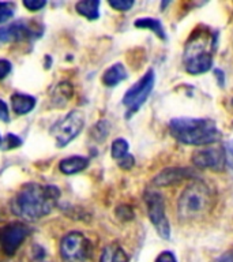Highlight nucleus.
Returning <instances> with one entry per match:
<instances>
[{"label": "nucleus", "instance_id": "33", "mask_svg": "<svg viewBox=\"0 0 233 262\" xmlns=\"http://www.w3.org/2000/svg\"><path fill=\"white\" fill-rule=\"evenodd\" d=\"M214 74L218 75V85L220 86H224V73L221 71V70H214Z\"/></svg>", "mask_w": 233, "mask_h": 262}, {"label": "nucleus", "instance_id": "32", "mask_svg": "<svg viewBox=\"0 0 233 262\" xmlns=\"http://www.w3.org/2000/svg\"><path fill=\"white\" fill-rule=\"evenodd\" d=\"M216 262H233V250H229L226 253L217 258Z\"/></svg>", "mask_w": 233, "mask_h": 262}, {"label": "nucleus", "instance_id": "21", "mask_svg": "<svg viewBox=\"0 0 233 262\" xmlns=\"http://www.w3.org/2000/svg\"><path fill=\"white\" fill-rule=\"evenodd\" d=\"M15 12V4L8 2H0V24L7 22L14 16Z\"/></svg>", "mask_w": 233, "mask_h": 262}, {"label": "nucleus", "instance_id": "9", "mask_svg": "<svg viewBox=\"0 0 233 262\" xmlns=\"http://www.w3.org/2000/svg\"><path fill=\"white\" fill-rule=\"evenodd\" d=\"M30 233L28 225L24 223H10L0 228V247L6 255H14L19 246Z\"/></svg>", "mask_w": 233, "mask_h": 262}, {"label": "nucleus", "instance_id": "7", "mask_svg": "<svg viewBox=\"0 0 233 262\" xmlns=\"http://www.w3.org/2000/svg\"><path fill=\"white\" fill-rule=\"evenodd\" d=\"M155 82V75L153 70H149L136 83L131 86L123 96V104L128 108V115L131 116L135 112H138L139 108L146 102L147 97L153 92Z\"/></svg>", "mask_w": 233, "mask_h": 262}, {"label": "nucleus", "instance_id": "14", "mask_svg": "<svg viewBox=\"0 0 233 262\" xmlns=\"http://www.w3.org/2000/svg\"><path fill=\"white\" fill-rule=\"evenodd\" d=\"M36 98L25 93H14L11 96V108L18 115H26L32 112L36 106Z\"/></svg>", "mask_w": 233, "mask_h": 262}, {"label": "nucleus", "instance_id": "13", "mask_svg": "<svg viewBox=\"0 0 233 262\" xmlns=\"http://www.w3.org/2000/svg\"><path fill=\"white\" fill-rule=\"evenodd\" d=\"M87 165H89V160L86 159V157L71 156V157L61 160L60 164H59V169L64 175H75V173H79L83 169H86Z\"/></svg>", "mask_w": 233, "mask_h": 262}, {"label": "nucleus", "instance_id": "30", "mask_svg": "<svg viewBox=\"0 0 233 262\" xmlns=\"http://www.w3.org/2000/svg\"><path fill=\"white\" fill-rule=\"evenodd\" d=\"M118 210L119 212H123V214H119V217L123 219V220H131V219L134 217L132 209H131L130 206H127V205H124V206H119Z\"/></svg>", "mask_w": 233, "mask_h": 262}, {"label": "nucleus", "instance_id": "10", "mask_svg": "<svg viewBox=\"0 0 233 262\" xmlns=\"http://www.w3.org/2000/svg\"><path fill=\"white\" fill-rule=\"evenodd\" d=\"M192 163L202 169L221 171L225 164V151L220 147H206L194 151Z\"/></svg>", "mask_w": 233, "mask_h": 262}, {"label": "nucleus", "instance_id": "29", "mask_svg": "<svg viewBox=\"0 0 233 262\" xmlns=\"http://www.w3.org/2000/svg\"><path fill=\"white\" fill-rule=\"evenodd\" d=\"M6 141H7V147H10V149H12V147H18L22 145V139L14 134L6 135Z\"/></svg>", "mask_w": 233, "mask_h": 262}, {"label": "nucleus", "instance_id": "24", "mask_svg": "<svg viewBox=\"0 0 233 262\" xmlns=\"http://www.w3.org/2000/svg\"><path fill=\"white\" fill-rule=\"evenodd\" d=\"M45 4H46L45 0H25L24 2V6L29 11H38L45 7Z\"/></svg>", "mask_w": 233, "mask_h": 262}, {"label": "nucleus", "instance_id": "5", "mask_svg": "<svg viewBox=\"0 0 233 262\" xmlns=\"http://www.w3.org/2000/svg\"><path fill=\"white\" fill-rule=\"evenodd\" d=\"M83 126H85V115L81 111H71L52 127L51 134L56 141L57 146L64 147L81 134Z\"/></svg>", "mask_w": 233, "mask_h": 262}, {"label": "nucleus", "instance_id": "35", "mask_svg": "<svg viewBox=\"0 0 233 262\" xmlns=\"http://www.w3.org/2000/svg\"><path fill=\"white\" fill-rule=\"evenodd\" d=\"M232 105H233V98H232Z\"/></svg>", "mask_w": 233, "mask_h": 262}, {"label": "nucleus", "instance_id": "18", "mask_svg": "<svg viewBox=\"0 0 233 262\" xmlns=\"http://www.w3.org/2000/svg\"><path fill=\"white\" fill-rule=\"evenodd\" d=\"M98 8H100L98 0H82L75 4V10L78 11V14H81L89 20L98 19V16H100Z\"/></svg>", "mask_w": 233, "mask_h": 262}, {"label": "nucleus", "instance_id": "27", "mask_svg": "<svg viewBox=\"0 0 233 262\" xmlns=\"http://www.w3.org/2000/svg\"><path fill=\"white\" fill-rule=\"evenodd\" d=\"M134 164H135V160L130 153H128L126 157H123L122 160H119V167L122 168V169H131Z\"/></svg>", "mask_w": 233, "mask_h": 262}, {"label": "nucleus", "instance_id": "6", "mask_svg": "<svg viewBox=\"0 0 233 262\" xmlns=\"http://www.w3.org/2000/svg\"><path fill=\"white\" fill-rule=\"evenodd\" d=\"M143 198H145L147 214H149L151 224L154 225L159 236L168 241L171 237V225L165 214V204H164L162 195L155 190H147Z\"/></svg>", "mask_w": 233, "mask_h": 262}, {"label": "nucleus", "instance_id": "23", "mask_svg": "<svg viewBox=\"0 0 233 262\" xmlns=\"http://www.w3.org/2000/svg\"><path fill=\"white\" fill-rule=\"evenodd\" d=\"M109 6L118 11H128L134 6V2L132 0H109Z\"/></svg>", "mask_w": 233, "mask_h": 262}, {"label": "nucleus", "instance_id": "34", "mask_svg": "<svg viewBox=\"0 0 233 262\" xmlns=\"http://www.w3.org/2000/svg\"><path fill=\"white\" fill-rule=\"evenodd\" d=\"M0 145H2V137H0Z\"/></svg>", "mask_w": 233, "mask_h": 262}, {"label": "nucleus", "instance_id": "3", "mask_svg": "<svg viewBox=\"0 0 233 262\" xmlns=\"http://www.w3.org/2000/svg\"><path fill=\"white\" fill-rule=\"evenodd\" d=\"M213 192L202 182H194L184 188L177 201V213L184 220L200 219L213 208Z\"/></svg>", "mask_w": 233, "mask_h": 262}, {"label": "nucleus", "instance_id": "31", "mask_svg": "<svg viewBox=\"0 0 233 262\" xmlns=\"http://www.w3.org/2000/svg\"><path fill=\"white\" fill-rule=\"evenodd\" d=\"M0 120L8 122V106L3 100H0Z\"/></svg>", "mask_w": 233, "mask_h": 262}, {"label": "nucleus", "instance_id": "26", "mask_svg": "<svg viewBox=\"0 0 233 262\" xmlns=\"http://www.w3.org/2000/svg\"><path fill=\"white\" fill-rule=\"evenodd\" d=\"M11 63L4 59H0V79H4L8 74L11 73Z\"/></svg>", "mask_w": 233, "mask_h": 262}, {"label": "nucleus", "instance_id": "20", "mask_svg": "<svg viewBox=\"0 0 233 262\" xmlns=\"http://www.w3.org/2000/svg\"><path fill=\"white\" fill-rule=\"evenodd\" d=\"M128 149H130V145H128L126 139L118 138L112 142L110 153H112V157L119 161V160H122L123 157H126L128 155Z\"/></svg>", "mask_w": 233, "mask_h": 262}, {"label": "nucleus", "instance_id": "25", "mask_svg": "<svg viewBox=\"0 0 233 262\" xmlns=\"http://www.w3.org/2000/svg\"><path fill=\"white\" fill-rule=\"evenodd\" d=\"M225 163L233 169V139L225 143Z\"/></svg>", "mask_w": 233, "mask_h": 262}, {"label": "nucleus", "instance_id": "22", "mask_svg": "<svg viewBox=\"0 0 233 262\" xmlns=\"http://www.w3.org/2000/svg\"><path fill=\"white\" fill-rule=\"evenodd\" d=\"M30 251H32V262H53L52 258L46 253V250L41 246L34 245Z\"/></svg>", "mask_w": 233, "mask_h": 262}, {"label": "nucleus", "instance_id": "12", "mask_svg": "<svg viewBox=\"0 0 233 262\" xmlns=\"http://www.w3.org/2000/svg\"><path fill=\"white\" fill-rule=\"evenodd\" d=\"M33 36V30L24 20H16L0 28V42L24 41Z\"/></svg>", "mask_w": 233, "mask_h": 262}, {"label": "nucleus", "instance_id": "8", "mask_svg": "<svg viewBox=\"0 0 233 262\" xmlns=\"http://www.w3.org/2000/svg\"><path fill=\"white\" fill-rule=\"evenodd\" d=\"M61 258L65 262H79L89 257L90 243L81 232L67 233L60 243Z\"/></svg>", "mask_w": 233, "mask_h": 262}, {"label": "nucleus", "instance_id": "4", "mask_svg": "<svg viewBox=\"0 0 233 262\" xmlns=\"http://www.w3.org/2000/svg\"><path fill=\"white\" fill-rule=\"evenodd\" d=\"M213 44V38L203 32L194 33L188 40L185 49H184V67L185 71L192 75L207 73L212 69L213 55L210 52V47Z\"/></svg>", "mask_w": 233, "mask_h": 262}, {"label": "nucleus", "instance_id": "17", "mask_svg": "<svg viewBox=\"0 0 233 262\" xmlns=\"http://www.w3.org/2000/svg\"><path fill=\"white\" fill-rule=\"evenodd\" d=\"M100 262H128V255L120 246L112 243L102 250Z\"/></svg>", "mask_w": 233, "mask_h": 262}, {"label": "nucleus", "instance_id": "19", "mask_svg": "<svg viewBox=\"0 0 233 262\" xmlns=\"http://www.w3.org/2000/svg\"><path fill=\"white\" fill-rule=\"evenodd\" d=\"M134 26L139 29L151 30L155 36H158L162 40H167V34H165V30L162 28V24L158 19H154V18H139V19L134 22Z\"/></svg>", "mask_w": 233, "mask_h": 262}, {"label": "nucleus", "instance_id": "2", "mask_svg": "<svg viewBox=\"0 0 233 262\" xmlns=\"http://www.w3.org/2000/svg\"><path fill=\"white\" fill-rule=\"evenodd\" d=\"M172 137L184 143L202 146L220 141L221 133L212 119L175 118L169 122Z\"/></svg>", "mask_w": 233, "mask_h": 262}, {"label": "nucleus", "instance_id": "1", "mask_svg": "<svg viewBox=\"0 0 233 262\" xmlns=\"http://www.w3.org/2000/svg\"><path fill=\"white\" fill-rule=\"evenodd\" d=\"M60 191L52 184H26L14 196L11 209L14 214L28 221H37L52 212Z\"/></svg>", "mask_w": 233, "mask_h": 262}, {"label": "nucleus", "instance_id": "16", "mask_svg": "<svg viewBox=\"0 0 233 262\" xmlns=\"http://www.w3.org/2000/svg\"><path fill=\"white\" fill-rule=\"evenodd\" d=\"M74 94L73 85L69 82H60L52 92V104L55 106H64Z\"/></svg>", "mask_w": 233, "mask_h": 262}, {"label": "nucleus", "instance_id": "15", "mask_svg": "<svg viewBox=\"0 0 233 262\" xmlns=\"http://www.w3.org/2000/svg\"><path fill=\"white\" fill-rule=\"evenodd\" d=\"M127 79V71L124 69V66L120 63L110 66L109 69L106 70L104 75H102V83L108 88H114L119 85L120 82L126 81Z\"/></svg>", "mask_w": 233, "mask_h": 262}, {"label": "nucleus", "instance_id": "11", "mask_svg": "<svg viewBox=\"0 0 233 262\" xmlns=\"http://www.w3.org/2000/svg\"><path fill=\"white\" fill-rule=\"evenodd\" d=\"M190 178H195V172L192 171L191 168H165L154 178V184L159 187H165V186L180 183L181 180L190 179Z\"/></svg>", "mask_w": 233, "mask_h": 262}, {"label": "nucleus", "instance_id": "28", "mask_svg": "<svg viewBox=\"0 0 233 262\" xmlns=\"http://www.w3.org/2000/svg\"><path fill=\"white\" fill-rule=\"evenodd\" d=\"M155 262H177V259L172 251H162L158 257L155 258Z\"/></svg>", "mask_w": 233, "mask_h": 262}]
</instances>
